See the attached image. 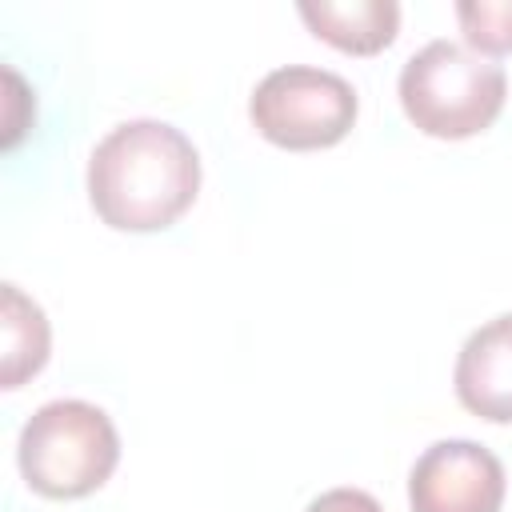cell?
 <instances>
[{"instance_id":"obj_1","label":"cell","mask_w":512,"mask_h":512,"mask_svg":"<svg viewBox=\"0 0 512 512\" xmlns=\"http://www.w3.org/2000/svg\"><path fill=\"white\" fill-rule=\"evenodd\" d=\"M200 192L196 144L164 120H124L88 156V200L108 228L160 232Z\"/></svg>"},{"instance_id":"obj_2","label":"cell","mask_w":512,"mask_h":512,"mask_svg":"<svg viewBox=\"0 0 512 512\" xmlns=\"http://www.w3.org/2000/svg\"><path fill=\"white\" fill-rule=\"evenodd\" d=\"M508 96V76L496 60L456 44L428 40L400 68L404 116L440 140H464L484 132Z\"/></svg>"},{"instance_id":"obj_3","label":"cell","mask_w":512,"mask_h":512,"mask_svg":"<svg viewBox=\"0 0 512 512\" xmlns=\"http://www.w3.org/2000/svg\"><path fill=\"white\" fill-rule=\"evenodd\" d=\"M16 460L32 492L48 500H80L112 476L120 436L104 408L88 400H48L20 428Z\"/></svg>"},{"instance_id":"obj_4","label":"cell","mask_w":512,"mask_h":512,"mask_svg":"<svg viewBox=\"0 0 512 512\" xmlns=\"http://www.w3.org/2000/svg\"><path fill=\"white\" fill-rule=\"evenodd\" d=\"M248 116L256 132L276 148H292V152L328 148L344 140L348 128L356 124V88L328 68L284 64L256 84L248 100Z\"/></svg>"},{"instance_id":"obj_5","label":"cell","mask_w":512,"mask_h":512,"mask_svg":"<svg viewBox=\"0 0 512 512\" xmlns=\"http://www.w3.org/2000/svg\"><path fill=\"white\" fill-rule=\"evenodd\" d=\"M412 512H500L504 464L476 440H436L408 472Z\"/></svg>"},{"instance_id":"obj_6","label":"cell","mask_w":512,"mask_h":512,"mask_svg":"<svg viewBox=\"0 0 512 512\" xmlns=\"http://www.w3.org/2000/svg\"><path fill=\"white\" fill-rule=\"evenodd\" d=\"M456 400L492 424H512V312L480 324L452 368Z\"/></svg>"},{"instance_id":"obj_7","label":"cell","mask_w":512,"mask_h":512,"mask_svg":"<svg viewBox=\"0 0 512 512\" xmlns=\"http://www.w3.org/2000/svg\"><path fill=\"white\" fill-rule=\"evenodd\" d=\"M296 12L312 28V36L352 56H372L388 48L400 28L396 0H300Z\"/></svg>"},{"instance_id":"obj_8","label":"cell","mask_w":512,"mask_h":512,"mask_svg":"<svg viewBox=\"0 0 512 512\" xmlns=\"http://www.w3.org/2000/svg\"><path fill=\"white\" fill-rule=\"evenodd\" d=\"M0 324H4V364H0V384L20 388L28 376H36L48 360V320L36 300H28L16 284L0 288Z\"/></svg>"},{"instance_id":"obj_9","label":"cell","mask_w":512,"mask_h":512,"mask_svg":"<svg viewBox=\"0 0 512 512\" xmlns=\"http://www.w3.org/2000/svg\"><path fill=\"white\" fill-rule=\"evenodd\" d=\"M456 20L476 52H512V0H456Z\"/></svg>"},{"instance_id":"obj_10","label":"cell","mask_w":512,"mask_h":512,"mask_svg":"<svg viewBox=\"0 0 512 512\" xmlns=\"http://www.w3.org/2000/svg\"><path fill=\"white\" fill-rule=\"evenodd\" d=\"M304 512H384L380 500L364 488H328L320 492Z\"/></svg>"}]
</instances>
